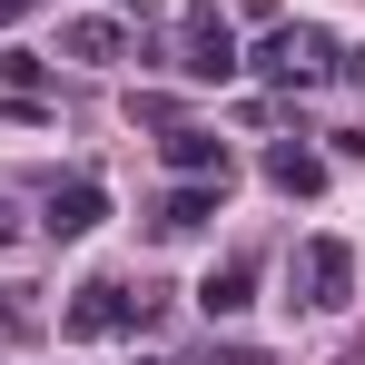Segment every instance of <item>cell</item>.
Instances as JSON below:
<instances>
[{
    "label": "cell",
    "instance_id": "9",
    "mask_svg": "<svg viewBox=\"0 0 365 365\" xmlns=\"http://www.w3.org/2000/svg\"><path fill=\"white\" fill-rule=\"evenodd\" d=\"M267 187H277V197H316V187H326V158L297 148V138H277V148H267Z\"/></svg>",
    "mask_w": 365,
    "mask_h": 365
},
{
    "label": "cell",
    "instance_id": "10",
    "mask_svg": "<svg viewBox=\"0 0 365 365\" xmlns=\"http://www.w3.org/2000/svg\"><path fill=\"white\" fill-rule=\"evenodd\" d=\"M60 50H69V60H89V69H109V60L128 50V30H119V20H69Z\"/></svg>",
    "mask_w": 365,
    "mask_h": 365
},
{
    "label": "cell",
    "instance_id": "4",
    "mask_svg": "<svg viewBox=\"0 0 365 365\" xmlns=\"http://www.w3.org/2000/svg\"><path fill=\"white\" fill-rule=\"evenodd\" d=\"M287 287H297V306H346V287H356V247L346 237H306L297 247V267H287Z\"/></svg>",
    "mask_w": 365,
    "mask_h": 365
},
{
    "label": "cell",
    "instance_id": "5",
    "mask_svg": "<svg viewBox=\"0 0 365 365\" xmlns=\"http://www.w3.org/2000/svg\"><path fill=\"white\" fill-rule=\"evenodd\" d=\"M99 217H109V187H99V178H69V187H50V217H40V227H50V237H89Z\"/></svg>",
    "mask_w": 365,
    "mask_h": 365
},
{
    "label": "cell",
    "instance_id": "14",
    "mask_svg": "<svg viewBox=\"0 0 365 365\" xmlns=\"http://www.w3.org/2000/svg\"><path fill=\"white\" fill-rule=\"evenodd\" d=\"M336 69H346V79H356V89H365V50H336Z\"/></svg>",
    "mask_w": 365,
    "mask_h": 365
},
{
    "label": "cell",
    "instance_id": "16",
    "mask_svg": "<svg viewBox=\"0 0 365 365\" xmlns=\"http://www.w3.org/2000/svg\"><path fill=\"white\" fill-rule=\"evenodd\" d=\"M119 10H138V20H158V0H119Z\"/></svg>",
    "mask_w": 365,
    "mask_h": 365
},
{
    "label": "cell",
    "instance_id": "8",
    "mask_svg": "<svg viewBox=\"0 0 365 365\" xmlns=\"http://www.w3.org/2000/svg\"><path fill=\"white\" fill-rule=\"evenodd\" d=\"M247 297H257V257H227V267H207V277H197L207 326H217V316H247Z\"/></svg>",
    "mask_w": 365,
    "mask_h": 365
},
{
    "label": "cell",
    "instance_id": "1",
    "mask_svg": "<svg viewBox=\"0 0 365 365\" xmlns=\"http://www.w3.org/2000/svg\"><path fill=\"white\" fill-rule=\"evenodd\" d=\"M158 287H119V277H89L79 297L60 306V336L69 346H99V336H119V326H158Z\"/></svg>",
    "mask_w": 365,
    "mask_h": 365
},
{
    "label": "cell",
    "instance_id": "12",
    "mask_svg": "<svg viewBox=\"0 0 365 365\" xmlns=\"http://www.w3.org/2000/svg\"><path fill=\"white\" fill-rule=\"evenodd\" d=\"M0 79H10V89H40V60H30V50H0Z\"/></svg>",
    "mask_w": 365,
    "mask_h": 365
},
{
    "label": "cell",
    "instance_id": "13",
    "mask_svg": "<svg viewBox=\"0 0 365 365\" xmlns=\"http://www.w3.org/2000/svg\"><path fill=\"white\" fill-rule=\"evenodd\" d=\"M197 365H277V356H267V346H207Z\"/></svg>",
    "mask_w": 365,
    "mask_h": 365
},
{
    "label": "cell",
    "instance_id": "17",
    "mask_svg": "<svg viewBox=\"0 0 365 365\" xmlns=\"http://www.w3.org/2000/svg\"><path fill=\"white\" fill-rule=\"evenodd\" d=\"M0 247H10V207H0Z\"/></svg>",
    "mask_w": 365,
    "mask_h": 365
},
{
    "label": "cell",
    "instance_id": "6",
    "mask_svg": "<svg viewBox=\"0 0 365 365\" xmlns=\"http://www.w3.org/2000/svg\"><path fill=\"white\" fill-rule=\"evenodd\" d=\"M217 187H227V178H187V187H168L148 227H158V237H197V227L217 217Z\"/></svg>",
    "mask_w": 365,
    "mask_h": 365
},
{
    "label": "cell",
    "instance_id": "7",
    "mask_svg": "<svg viewBox=\"0 0 365 365\" xmlns=\"http://www.w3.org/2000/svg\"><path fill=\"white\" fill-rule=\"evenodd\" d=\"M158 148H168V168H178V178H227V138H217V128H187V119H178Z\"/></svg>",
    "mask_w": 365,
    "mask_h": 365
},
{
    "label": "cell",
    "instance_id": "2",
    "mask_svg": "<svg viewBox=\"0 0 365 365\" xmlns=\"http://www.w3.org/2000/svg\"><path fill=\"white\" fill-rule=\"evenodd\" d=\"M257 69H267L277 89H316V79H336V40H326L316 20H277V30L257 40Z\"/></svg>",
    "mask_w": 365,
    "mask_h": 365
},
{
    "label": "cell",
    "instance_id": "3",
    "mask_svg": "<svg viewBox=\"0 0 365 365\" xmlns=\"http://www.w3.org/2000/svg\"><path fill=\"white\" fill-rule=\"evenodd\" d=\"M168 69H178V79H237V30H227V10H217V0H197V10L178 20Z\"/></svg>",
    "mask_w": 365,
    "mask_h": 365
},
{
    "label": "cell",
    "instance_id": "18",
    "mask_svg": "<svg viewBox=\"0 0 365 365\" xmlns=\"http://www.w3.org/2000/svg\"><path fill=\"white\" fill-rule=\"evenodd\" d=\"M138 365H168V356H138Z\"/></svg>",
    "mask_w": 365,
    "mask_h": 365
},
{
    "label": "cell",
    "instance_id": "11",
    "mask_svg": "<svg viewBox=\"0 0 365 365\" xmlns=\"http://www.w3.org/2000/svg\"><path fill=\"white\" fill-rule=\"evenodd\" d=\"M40 326V306H30V287H0V336H30Z\"/></svg>",
    "mask_w": 365,
    "mask_h": 365
},
{
    "label": "cell",
    "instance_id": "15",
    "mask_svg": "<svg viewBox=\"0 0 365 365\" xmlns=\"http://www.w3.org/2000/svg\"><path fill=\"white\" fill-rule=\"evenodd\" d=\"M30 10H40V0H0V30H10V20H30Z\"/></svg>",
    "mask_w": 365,
    "mask_h": 365
}]
</instances>
